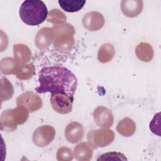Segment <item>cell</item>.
Wrapping results in <instances>:
<instances>
[{"label":"cell","instance_id":"cell-13","mask_svg":"<svg viewBox=\"0 0 161 161\" xmlns=\"http://www.w3.org/2000/svg\"><path fill=\"white\" fill-rule=\"evenodd\" d=\"M122 13L127 17L135 18L138 16L143 8V2L142 0H123L121 2Z\"/></svg>","mask_w":161,"mask_h":161},{"label":"cell","instance_id":"cell-6","mask_svg":"<svg viewBox=\"0 0 161 161\" xmlns=\"http://www.w3.org/2000/svg\"><path fill=\"white\" fill-rule=\"evenodd\" d=\"M55 136V130L50 125H43L37 128L33 132L32 140L35 145L44 147L49 145Z\"/></svg>","mask_w":161,"mask_h":161},{"label":"cell","instance_id":"cell-7","mask_svg":"<svg viewBox=\"0 0 161 161\" xmlns=\"http://www.w3.org/2000/svg\"><path fill=\"white\" fill-rule=\"evenodd\" d=\"M16 104L25 106L30 113L40 109L43 106L42 99L32 91H26L20 94L16 98Z\"/></svg>","mask_w":161,"mask_h":161},{"label":"cell","instance_id":"cell-18","mask_svg":"<svg viewBox=\"0 0 161 161\" xmlns=\"http://www.w3.org/2000/svg\"><path fill=\"white\" fill-rule=\"evenodd\" d=\"M21 66L14 58L12 57L4 58L0 62L1 72L5 75L16 74Z\"/></svg>","mask_w":161,"mask_h":161},{"label":"cell","instance_id":"cell-19","mask_svg":"<svg viewBox=\"0 0 161 161\" xmlns=\"http://www.w3.org/2000/svg\"><path fill=\"white\" fill-rule=\"evenodd\" d=\"M115 52V48L112 44L109 43H104L99 48L97 60L101 63H107L113 59Z\"/></svg>","mask_w":161,"mask_h":161},{"label":"cell","instance_id":"cell-22","mask_svg":"<svg viewBox=\"0 0 161 161\" xmlns=\"http://www.w3.org/2000/svg\"><path fill=\"white\" fill-rule=\"evenodd\" d=\"M35 71L34 65L31 64H27L20 67L16 76L19 80H28L35 75Z\"/></svg>","mask_w":161,"mask_h":161},{"label":"cell","instance_id":"cell-17","mask_svg":"<svg viewBox=\"0 0 161 161\" xmlns=\"http://www.w3.org/2000/svg\"><path fill=\"white\" fill-rule=\"evenodd\" d=\"M116 130L121 135L129 137L135 133L136 131V124L132 119L125 118L118 123Z\"/></svg>","mask_w":161,"mask_h":161},{"label":"cell","instance_id":"cell-16","mask_svg":"<svg viewBox=\"0 0 161 161\" xmlns=\"http://www.w3.org/2000/svg\"><path fill=\"white\" fill-rule=\"evenodd\" d=\"M135 54L141 61L148 62L152 60L154 51L152 46L147 42H141L135 48Z\"/></svg>","mask_w":161,"mask_h":161},{"label":"cell","instance_id":"cell-2","mask_svg":"<svg viewBox=\"0 0 161 161\" xmlns=\"http://www.w3.org/2000/svg\"><path fill=\"white\" fill-rule=\"evenodd\" d=\"M19 14L23 23L30 26L42 23L48 16V9L42 1L26 0L21 4Z\"/></svg>","mask_w":161,"mask_h":161},{"label":"cell","instance_id":"cell-9","mask_svg":"<svg viewBox=\"0 0 161 161\" xmlns=\"http://www.w3.org/2000/svg\"><path fill=\"white\" fill-rule=\"evenodd\" d=\"M93 118L96 124L101 128H109L114 123L112 111L104 106H99L95 108Z\"/></svg>","mask_w":161,"mask_h":161},{"label":"cell","instance_id":"cell-21","mask_svg":"<svg viewBox=\"0 0 161 161\" xmlns=\"http://www.w3.org/2000/svg\"><path fill=\"white\" fill-rule=\"evenodd\" d=\"M14 94V88L12 84L6 77L1 79V100L6 101L10 99Z\"/></svg>","mask_w":161,"mask_h":161},{"label":"cell","instance_id":"cell-1","mask_svg":"<svg viewBox=\"0 0 161 161\" xmlns=\"http://www.w3.org/2000/svg\"><path fill=\"white\" fill-rule=\"evenodd\" d=\"M38 82L40 85L35 89L36 92L62 94L74 101L77 80L75 75L65 67L54 65L42 68L39 72Z\"/></svg>","mask_w":161,"mask_h":161},{"label":"cell","instance_id":"cell-26","mask_svg":"<svg viewBox=\"0 0 161 161\" xmlns=\"http://www.w3.org/2000/svg\"><path fill=\"white\" fill-rule=\"evenodd\" d=\"M150 129L155 135L160 136V113H157L154 115L152 120L150 123Z\"/></svg>","mask_w":161,"mask_h":161},{"label":"cell","instance_id":"cell-23","mask_svg":"<svg viewBox=\"0 0 161 161\" xmlns=\"http://www.w3.org/2000/svg\"><path fill=\"white\" fill-rule=\"evenodd\" d=\"M66 19L67 18L65 14L58 9H53L50 10L47 16L48 21L55 25L64 24L65 23Z\"/></svg>","mask_w":161,"mask_h":161},{"label":"cell","instance_id":"cell-8","mask_svg":"<svg viewBox=\"0 0 161 161\" xmlns=\"http://www.w3.org/2000/svg\"><path fill=\"white\" fill-rule=\"evenodd\" d=\"M73 101L67 95L62 94H52L50 104L54 111L57 113L65 114L71 112Z\"/></svg>","mask_w":161,"mask_h":161},{"label":"cell","instance_id":"cell-11","mask_svg":"<svg viewBox=\"0 0 161 161\" xmlns=\"http://www.w3.org/2000/svg\"><path fill=\"white\" fill-rule=\"evenodd\" d=\"M64 135L66 140L69 143H76L84 137V127L81 123L77 121H72L67 125Z\"/></svg>","mask_w":161,"mask_h":161},{"label":"cell","instance_id":"cell-12","mask_svg":"<svg viewBox=\"0 0 161 161\" xmlns=\"http://www.w3.org/2000/svg\"><path fill=\"white\" fill-rule=\"evenodd\" d=\"M54 40V32L52 28L44 27L40 29L35 38L36 47L40 50L48 48Z\"/></svg>","mask_w":161,"mask_h":161},{"label":"cell","instance_id":"cell-24","mask_svg":"<svg viewBox=\"0 0 161 161\" xmlns=\"http://www.w3.org/2000/svg\"><path fill=\"white\" fill-rule=\"evenodd\" d=\"M126 156L120 152H109L104 153L99 156L97 159L98 161H105V160H127Z\"/></svg>","mask_w":161,"mask_h":161},{"label":"cell","instance_id":"cell-15","mask_svg":"<svg viewBox=\"0 0 161 161\" xmlns=\"http://www.w3.org/2000/svg\"><path fill=\"white\" fill-rule=\"evenodd\" d=\"M92 148L86 142L77 144L74 149V157L79 161H89L92 158Z\"/></svg>","mask_w":161,"mask_h":161},{"label":"cell","instance_id":"cell-3","mask_svg":"<svg viewBox=\"0 0 161 161\" xmlns=\"http://www.w3.org/2000/svg\"><path fill=\"white\" fill-rule=\"evenodd\" d=\"M52 28L54 32V48L60 53L70 51L75 45L74 27L69 23H64L54 25Z\"/></svg>","mask_w":161,"mask_h":161},{"label":"cell","instance_id":"cell-4","mask_svg":"<svg viewBox=\"0 0 161 161\" xmlns=\"http://www.w3.org/2000/svg\"><path fill=\"white\" fill-rule=\"evenodd\" d=\"M29 113L27 108L21 105H17L14 109L4 110L1 113L0 118L1 130L14 131L18 125H23L27 121Z\"/></svg>","mask_w":161,"mask_h":161},{"label":"cell","instance_id":"cell-25","mask_svg":"<svg viewBox=\"0 0 161 161\" xmlns=\"http://www.w3.org/2000/svg\"><path fill=\"white\" fill-rule=\"evenodd\" d=\"M57 159L58 161H70L74 158V155L70 148L67 147L59 148L57 152Z\"/></svg>","mask_w":161,"mask_h":161},{"label":"cell","instance_id":"cell-14","mask_svg":"<svg viewBox=\"0 0 161 161\" xmlns=\"http://www.w3.org/2000/svg\"><path fill=\"white\" fill-rule=\"evenodd\" d=\"M13 53L14 59L20 65L27 64L31 57V50L30 48L27 45L22 43L14 45Z\"/></svg>","mask_w":161,"mask_h":161},{"label":"cell","instance_id":"cell-5","mask_svg":"<svg viewBox=\"0 0 161 161\" xmlns=\"http://www.w3.org/2000/svg\"><path fill=\"white\" fill-rule=\"evenodd\" d=\"M115 137L114 133L109 128L92 130L87 135L88 144L92 149L105 147L111 144Z\"/></svg>","mask_w":161,"mask_h":161},{"label":"cell","instance_id":"cell-10","mask_svg":"<svg viewBox=\"0 0 161 161\" xmlns=\"http://www.w3.org/2000/svg\"><path fill=\"white\" fill-rule=\"evenodd\" d=\"M104 22L103 15L97 11H91L86 13L82 19L83 26L91 31H97L102 28Z\"/></svg>","mask_w":161,"mask_h":161},{"label":"cell","instance_id":"cell-20","mask_svg":"<svg viewBox=\"0 0 161 161\" xmlns=\"http://www.w3.org/2000/svg\"><path fill=\"white\" fill-rule=\"evenodd\" d=\"M86 1L58 0V3L62 9L69 13H75L80 10L86 4Z\"/></svg>","mask_w":161,"mask_h":161}]
</instances>
